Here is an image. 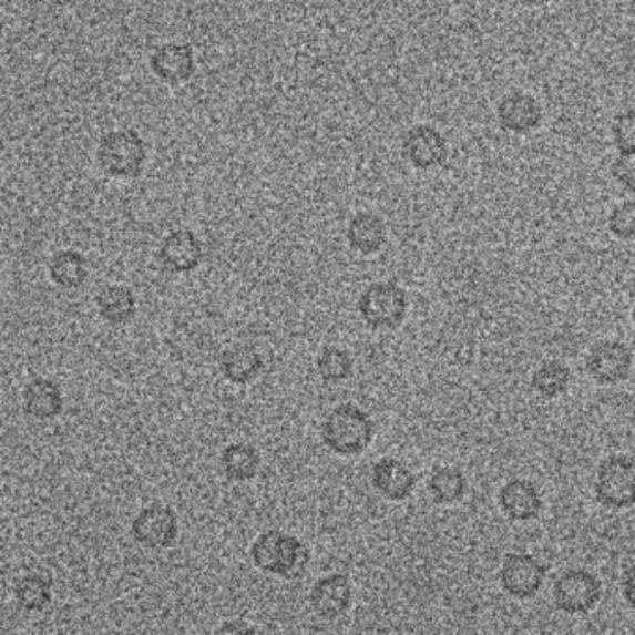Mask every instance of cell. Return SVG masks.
<instances>
[{
    "mask_svg": "<svg viewBox=\"0 0 635 635\" xmlns=\"http://www.w3.org/2000/svg\"><path fill=\"white\" fill-rule=\"evenodd\" d=\"M95 157L109 177L134 180L146 168L147 144L134 129H114L101 136Z\"/></svg>",
    "mask_w": 635,
    "mask_h": 635,
    "instance_id": "3",
    "label": "cell"
},
{
    "mask_svg": "<svg viewBox=\"0 0 635 635\" xmlns=\"http://www.w3.org/2000/svg\"><path fill=\"white\" fill-rule=\"evenodd\" d=\"M571 385V369L560 360L542 361L531 377V386L544 399L563 396Z\"/></svg>",
    "mask_w": 635,
    "mask_h": 635,
    "instance_id": "24",
    "label": "cell"
},
{
    "mask_svg": "<svg viewBox=\"0 0 635 635\" xmlns=\"http://www.w3.org/2000/svg\"><path fill=\"white\" fill-rule=\"evenodd\" d=\"M131 533L144 549H170L180 536V519L168 505L152 503L134 516Z\"/></svg>",
    "mask_w": 635,
    "mask_h": 635,
    "instance_id": "7",
    "label": "cell"
},
{
    "mask_svg": "<svg viewBox=\"0 0 635 635\" xmlns=\"http://www.w3.org/2000/svg\"><path fill=\"white\" fill-rule=\"evenodd\" d=\"M157 256L161 265L170 273L188 275L204 259V245L191 229H174L164 237Z\"/></svg>",
    "mask_w": 635,
    "mask_h": 635,
    "instance_id": "12",
    "label": "cell"
},
{
    "mask_svg": "<svg viewBox=\"0 0 635 635\" xmlns=\"http://www.w3.org/2000/svg\"><path fill=\"white\" fill-rule=\"evenodd\" d=\"M467 478L459 468L440 467L429 478V492L432 500L442 505L461 502L467 494Z\"/></svg>",
    "mask_w": 635,
    "mask_h": 635,
    "instance_id": "25",
    "label": "cell"
},
{
    "mask_svg": "<svg viewBox=\"0 0 635 635\" xmlns=\"http://www.w3.org/2000/svg\"><path fill=\"white\" fill-rule=\"evenodd\" d=\"M612 175L626 193L635 194V152L618 153L612 164Z\"/></svg>",
    "mask_w": 635,
    "mask_h": 635,
    "instance_id": "29",
    "label": "cell"
},
{
    "mask_svg": "<svg viewBox=\"0 0 635 635\" xmlns=\"http://www.w3.org/2000/svg\"><path fill=\"white\" fill-rule=\"evenodd\" d=\"M358 314L373 330L401 327L408 314V295L396 281H377L358 298Z\"/></svg>",
    "mask_w": 635,
    "mask_h": 635,
    "instance_id": "4",
    "label": "cell"
},
{
    "mask_svg": "<svg viewBox=\"0 0 635 635\" xmlns=\"http://www.w3.org/2000/svg\"><path fill=\"white\" fill-rule=\"evenodd\" d=\"M623 595L624 601L628 602V606L635 610V565L629 566L628 571L624 572Z\"/></svg>",
    "mask_w": 635,
    "mask_h": 635,
    "instance_id": "30",
    "label": "cell"
},
{
    "mask_svg": "<svg viewBox=\"0 0 635 635\" xmlns=\"http://www.w3.org/2000/svg\"><path fill=\"white\" fill-rule=\"evenodd\" d=\"M23 404L24 412L30 418L40 421L54 420L64 410V393L54 380L38 377L24 388Z\"/></svg>",
    "mask_w": 635,
    "mask_h": 635,
    "instance_id": "18",
    "label": "cell"
},
{
    "mask_svg": "<svg viewBox=\"0 0 635 635\" xmlns=\"http://www.w3.org/2000/svg\"><path fill=\"white\" fill-rule=\"evenodd\" d=\"M49 276L62 289H79L88 278L86 257L71 248L57 252L49 262Z\"/></svg>",
    "mask_w": 635,
    "mask_h": 635,
    "instance_id": "22",
    "label": "cell"
},
{
    "mask_svg": "<svg viewBox=\"0 0 635 635\" xmlns=\"http://www.w3.org/2000/svg\"><path fill=\"white\" fill-rule=\"evenodd\" d=\"M13 595L19 606L27 612H41L53 601V582L43 574L32 572V574L19 577Z\"/></svg>",
    "mask_w": 635,
    "mask_h": 635,
    "instance_id": "23",
    "label": "cell"
},
{
    "mask_svg": "<svg viewBox=\"0 0 635 635\" xmlns=\"http://www.w3.org/2000/svg\"><path fill=\"white\" fill-rule=\"evenodd\" d=\"M601 598L602 583L593 572L571 569L555 580V606L569 615H583V613L591 612Z\"/></svg>",
    "mask_w": 635,
    "mask_h": 635,
    "instance_id": "6",
    "label": "cell"
},
{
    "mask_svg": "<svg viewBox=\"0 0 635 635\" xmlns=\"http://www.w3.org/2000/svg\"><path fill=\"white\" fill-rule=\"evenodd\" d=\"M352 358H350L349 350L341 349V347H325V349L317 356V373L325 382H344L350 379L352 375Z\"/></svg>",
    "mask_w": 635,
    "mask_h": 635,
    "instance_id": "26",
    "label": "cell"
},
{
    "mask_svg": "<svg viewBox=\"0 0 635 635\" xmlns=\"http://www.w3.org/2000/svg\"><path fill=\"white\" fill-rule=\"evenodd\" d=\"M520 4H524V7H542V4H546L549 0H519Z\"/></svg>",
    "mask_w": 635,
    "mask_h": 635,
    "instance_id": "32",
    "label": "cell"
},
{
    "mask_svg": "<svg viewBox=\"0 0 635 635\" xmlns=\"http://www.w3.org/2000/svg\"><path fill=\"white\" fill-rule=\"evenodd\" d=\"M587 373L591 379L602 386L618 385L628 379L632 366H634V355L628 345L623 341H601L593 349L588 350Z\"/></svg>",
    "mask_w": 635,
    "mask_h": 635,
    "instance_id": "9",
    "label": "cell"
},
{
    "mask_svg": "<svg viewBox=\"0 0 635 635\" xmlns=\"http://www.w3.org/2000/svg\"><path fill=\"white\" fill-rule=\"evenodd\" d=\"M250 629L254 628L243 623V621H229L228 624H224V626L218 628V634H222V632H250Z\"/></svg>",
    "mask_w": 635,
    "mask_h": 635,
    "instance_id": "31",
    "label": "cell"
},
{
    "mask_svg": "<svg viewBox=\"0 0 635 635\" xmlns=\"http://www.w3.org/2000/svg\"><path fill=\"white\" fill-rule=\"evenodd\" d=\"M321 437L325 445L336 455H360L373 442L375 423L366 410L344 402L327 416Z\"/></svg>",
    "mask_w": 635,
    "mask_h": 635,
    "instance_id": "2",
    "label": "cell"
},
{
    "mask_svg": "<svg viewBox=\"0 0 635 635\" xmlns=\"http://www.w3.org/2000/svg\"><path fill=\"white\" fill-rule=\"evenodd\" d=\"M546 569L530 554H508L500 569V585L508 595L528 601L541 591Z\"/></svg>",
    "mask_w": 635,
    "mask_h": 635,
    "instance_id": "10",
    "label": "cell"
},
{
    "mask_svg": "<svg viewBox=\"0 0 635 635\" xmlns=\"http://www.w3.org/2000/svg\"><path fill=\"white\" fill-rule=\"evenodd\" d=\"M613 144L618 153L635 152V109L618 112L612 125Z\"/></svg>",
    "mask_w": 635,
    "mask_h": 635,
    "instance_id": "28",
    "label": "cell"
},
{
    "mask_svg": "<svg viewBox=\"0 0 635 635\" xmlns=\"http://www.w3.org/2000/svg\"><path fill=\"white\" fill-rule=\"evenodd\" d=\"M498 500H500L503 514L514 522L536 519L542 511L541 492L528 479L508 481L500 490Z\"/></svg>",
    "mask_w": 635,
    "mask_h": 635,
    "instance_id": "16",
    "label": "cell"
},
{
    "mask_svg": "<svg viewBox=\"0 0 635 635\" xmlns=\"http://www.w3.org/2000/svg\"><path fill=\"white\" fill-rule=\"evenodd\" d=\"M265 368L263 356L252 345H237L221 358V373L232 385H248L257 379Z\"/></svg>",
    "mask_w": 635,
    "mask_h": 635,
    "instance_id": "19",
    "label": "cell"
},
{
    "mask_svg": "<svg viewBox=\"0 0 635 635\" xmlns=\"http://www.w3.org/2000/svg\"><path fill=\"white\" fill-rule=\"evenodd\" d=\"M95 306L101 319L111 325H125L136 314L134 293L125 286H106L98 293Z\"/></svg>",
    "mask_w": 635,
    "mask_h": 635,
    "instance_id": "21",
    "label": "cell"
},
{
    "mask_svg": "<svg viewBox=\"0 0 635 635\" xmlns=\"http://www.w3.org/2000/svg\"><path fill=\"white\" fill-rule=\"evenodd\" d=\"M371 483L390 502H404L416 489V475L404 462L385 457L375 462Z\"/></svg>",
    "mask_w": 635,
    "mask_h": 635,
    "instance_id": "15",
    "label": "cell"
},
{
    "mask_svg": "<svg viewBox=\"0 0 635 635\" xmlns=\"http://www.w3.org/2000/svg\"><path fill=\"white\" fill-rule=\"evenodd\" d=\"M345 237L352 250L361 256H373L385 248L388 229L379 215L371 211H358L347 224Z\"/></svg>",
    "mask_w": 635,
    "mask_h": 635,
    "instance_id": "17",
    "label": "cell"
},
{
    "mask_svg": "<svg viewBox=\"0 0 635 635\" xmlns=\"http://www.w3.org/2000/svg\"><path fill=\"white\" fill-rule=\"evenodd\" d=\"M607 228L617 239L635 240V202L626 199L615 205L607 216Z\"/></svg>",
    "mask_w": 635,
    "mask_h": 635,
    "instance_id": "27",
    "label": "cell"
},
{
    "mask_svg": "<svg viewBox=\"0 0 635 635\" xmlns=\"http://www.w3.org/2000/svg\"><path fill=\"white\" fill-rule=\"evenodd\" d=\"M250 555L259 571L284 580L303 576L309 563L306 544L280 530L263 531L252 544Z\"/></svg>",
    "mask_w": 635,
    "mask_h": 635,
    "instance_id": "1",
    "label": "cell"
},
{
    "mask_svg": "<svg viewBox=\"0 0 635 635\" xmlns=\"http://www.w3.org/2000/svg\"><path fill=\"white\" fill-rule=\"evenodd\" d=\"M595 492L604 508L617 511L635 505L634 457H607L596 473Z\"/></svg>",
    "mask_w": 635,
    "mask_h": 635,
    "instance_id": "5",
    "label": "cell"
},
{
    "mask_svg": "<svg viewBox=\"0 0 635 635\" xmlns=\"http://www.w3.org/2000/svg\"><path fill=\"white\" fill-rule=\"evenodd\" d=\"M498 122L508 133L530 134L541 127L542 106L539 101L525 92H511L498 103Z\"/></svg>",
    "mask_w": 635,
    "mask_h": 635,
    "instance_id": "14",
    "label": "cell"
},
{
    "mask_svg": "<svg viewBox=\"0 0 635 635\" xmlns=\"http://www.w3.org/2000/svg\"><path fill=\"white\" fill-rule=\"evenodd\" d=\"M309 604L321 618L334 621L341 617L349 612L352 604V585L349 577L339 572L319 577L309 593Z\"/></svg>",
    "mask_w": 635,
    "mask_h": 635,
    "instance_id": "13",
    "label": "cell"
},
{
    "mask_svg": "<svg viewBox=\"0 0 635 635\" xmlns=\"http://www.w3.org/2000/svg\"><path fill=\"white\" fill-rule=\"evenodd\" d=\"M402 157L418 170L440 168L449 157V144L437 127L420 123L408 129L401 142Z\"/></svg>",
    "mask_w": 635,
    "mask_h": 635,
    "instance_id": "8",
    "label": "cell"
},
{
    "mask_svg": "<svg viewBox=\"0 0 635 635\" xmlns=\"http://www.w3.org/2000/svg\"><path fill=\"white\" fill-rule=\"evenodd\" d=\"M221 464L226 478L237 483H245L256 478L262 467V455L252 443H229L222 451Z\"/></svg>",
    "mask_w": 635,
    "mask_h": 635,
    "instance_id": "20",
    "label": "cell"
},
{
    "mask_svg": "<svg viewBox=\"0 0 635 635\" xmlns=\"http://www.w3.org/2000/svg\"><path fill=\"white\" fill-rule=\"evenodd\" d=\"M632 321H634V327H635V308L634 311H632Z\"/></svg>",
    "mask_w": 635,
    "mask_h": 635,
    "instance_id": "33",
    "label": "cell"
},
{
    "mask_svg": "<svg viewBox=\"0 0 635 635\" xmlns=\"http://www.w3.org/2000/svg\"><path fill=\"white\" fill-rule=\"evenodd\" d=\"M150 70L158 81L168 86H181L196 73V59L191 43H164L150 57Z\"/></svg>",
    "mask_w": 635,
    "mask_h": 635,
    "instance_id": "11",
    "label": "cell"
}]
</instances>
